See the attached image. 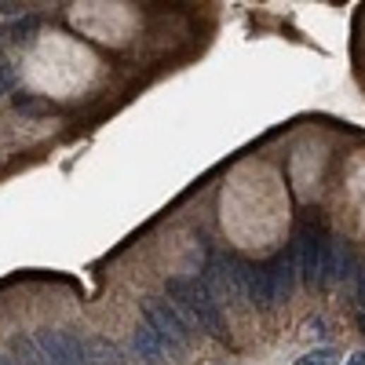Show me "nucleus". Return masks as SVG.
I'll return each mask as SVG.
<instances>
[{"label": "nucleus", "mask_w": 365, "mask_h": 365, "mask_svg": "<svg viewBox=\"0 0 365 365\" xmlns=\"http://www.w3.org/2000/svg\"><path fill=\"white\" fill-rule=\"evenodd\" d=\"M48 365H92V347L73 329H37L33 333Z\"/></svg>", "instance_id": "f257e3e1"}, {"label": "nucleus", "mask_w": 365, "mask_h": 365, "mask_svg": "<svg viewBox=\"0 0 365 365\" xmlns=\"http://www.w3.org/2000/svg\"><path fill=\"white\" fill-rule=\"evenodd\" d=\"M143 314H146V325L154 329V336L161 340V347H168V351H183L186 347L190 329H186V321L176 314V307H168V299H146Z\"/></svg>", "instance_id": "f03ea898"}, {"label": "nucleus", "mask_w": 365, "mask_h": 365, "mask_svg": "<svg viewBox=\"0 0 365 365\" xmlns=\"http://www.w3.org/2000/svg\"><path fill=\"white\" fill-rule=\"evenodd\" d=\"M168 292L190 311V318H194L201 329H220V314H216V307H212V299H208L194 282H186V277H172V282H168Z\"/></svg>", "instance_id": "7ed1b4c3"}, {"label": "nucleus", "mask_w": 365, "mask_h": 365, "mask_svg": "<svg viewBox=\"0 0 365 365\" xmlns=\"http://www.w3.org/2000/svg\"><path fill=\"white\" fill-rule=\"evenodd\" d=\"M11 358H15L18 365H48V358H44V351H40L37 336H23V333L11 336Z\"/></svg>", "instance_id": "20e7f679"}, {"label": "nucleus", "mask_w": 365, "mask_h": 365, "mask_svg": "<svg viewBox=\"0 0 365 365\" xmlns=\"http://www.w3.org/2000/svg\"><path fill=\"white\" fill-rule=\"evenodd\" d=\"M136 354H139L143 361H150V365L161 361V340L154 336V329H150V325H139V329H136Z\"/></svg>", "instance_id": "39448f33"}, {"label": "nucleus", "mask_w": 365, "mask_h": 365, "mask_svg": "<svg viewBox=\"0 0 365 365\" xmlns=\"http://www.w3.org/2000/svg\"><path fill=\"white\" fill-rule=\"evenodd\" d=\"M11 102H15V110L26 114V117H44V114H52V102L40 99V95H30V92H15Z\"/></svg>", "instance_id": "423d86ee"}, {"label": "nucleus", "mask_w": 365, "mask_h": 365, "mask_svg": "<svg viewBox=\"0 0 365 365\" xmlns=\"http://www.w3.org/2000/svg\"><path fill=\"white\" fill-rule=\"evenodd\" d=\"M340 358H336V351L333 347H314L311 354H304L296 365H336Z\"/></svg>", "instance_id": "0eeeda50"}, {"label": "nucleus", "mask_w": 365, "mask_h": 365, "mask_svg": "<svg viewBox=\"0 0 365 365\" xmlns=\"http://www.w3.org/2000/svg\"><path fill=\"white\" fill-rule=\"evenodd\" d=\"M37 30V15H26V18H15V23L8 26V33L15 40H30V33Z\"/></svg>", "instance_id": "6e6552de"}, {"label": "nucleus", "mask_w": 365, "mask_h": 365, "mask_svg": "<svg viewBox=\"0 0 365 365\" xmlns=\"http://www.w3.org/2000/svg\"><path fill=\"white\" fill-rule=\"evenodd\" d=\"M0 84H4L8 92H11L15 84H18V70L11 66V62H0Z\"/></svg>", "instance_id": "1a4fd4ad"}, {"label": "nucleus", "mask_w": 365, "mask_h": 365, "mask_svg": "<svg viewBox=\"0 0 365 365\" xmlns=\"http://www.w3.org/2000/svg\"><path fill=\"white\" fill-rule=\"evenodd\" d=\"M347 365H365V351H358V354H351V361Z\"/></svg>", "instance_id": "9d476101"}, {"label": "nucleus", "mask_w": 365, "mask_h": 365, "mask_svg": "<svg viewBox=\"0 0 365 365\" xmlns=\"http://www.w3.org/2000/svg\"><path fill=\"white\" fill-rule=\"evenodd\" d=\"M0 365H18V361H15L11 354H0Z\"/></svg>", "instance_id": "9b49d317"}, {"label": "nucleus", "mask_w": 365, "mask_h": 365, "mask_svg": "<svg viewBox=\"0 0 365 365\" xmlns=\"http://www.w3.org/2000/svg\"><path fill=\"white\" fill-rule=\"evenodd\" d=\"M4 92H8V88H4V84H0V99H4Z\"/></svg>", "instance_id": "f8f14e48"}, {"label": "nucleus", "mask_w": 365, "mask_h": 365, "mask_svg": "<svg viewBox=\"0 0 365 365\" xmlns=\"http://www.w3.org/2000/svg\"><path fill=\"white\" fill-rule=\"evenodd\" d=\"M361 325H365V314H361Z\"/></svg>", "instance_id": "ddd939ff"}]
</instances>
